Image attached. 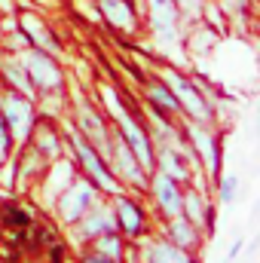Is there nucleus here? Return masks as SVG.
Wrapping results in <instances>:
<instances>
[{"label": "nucleus", "mask_w": 260, "mask_h": 263, "mask_svg": "<svg viewBox=\"0 0 260 263\" xmlns=\"http://www.w3.org/2000/svg\"><path fill=\"white\" fill-rule=\"evenodd\" d=\"M190 141L199 147V153L205 156V165H208L211 175L217 178V175H220V156H217V144H214L211 132L202 129V126H190Z\"/></svg>", "instance_id": "9b49d317"}, {"label": "nucleus", "mask_w": 260, "mask_h": 263, "mask_svg": "<svg viewBox=\"0 0 260 263\" xmlns=\"http://www.w3.org/2000/svg\"><path fill=\"white\" fill-rule=\"evenodd\" d=\"M0 117H3V123H6V129H9V135H15V138H25V135H28V129H31L34 110H31V104H28V101H25L22 95L9 92V95L3 98Z\"/></svg>", "instance_id": "20e7f679"}, {"label": "nucleus", "mask_w": 260, "mask_h": 263, "mask_svg": "<svg viewBox=\"0 0 260 263\" xmlns=\"http://www.w3.org/2000/svg\"><path fill=\"white\" fill-rule=\"evenodd\" d=\"M172 242L178 245V248H196V242H199V236H196V223L190 217H178L175 214V220H172Z\"/></svg>", "instance_id": "4468645a"}, {"label": "nucleus", "mask_w": 260, "mask_h": 263, "mask_svg": "<svg viewBox=\"0 0 260 263\" xmlns=\"http://www.w3.org/2000/svg\"><path fill=\"white\" fill-rule=\"evenodd\" d=\"M22 67L28 70V80L37 83L40 89H59V86H62V70H59V65H55L43 49L28 52Z\"/></svg>", "instance_id": "7ed1b4c3"}, {"label": "nucleus", "mask_w": 260, "mask_h": 263, "mask_svg": "<svg viewBox=\"0 0 260 263\" xmlns=\"http://www.w3.org/2000/svg\"><path fill=\"white\" fill-rule=\"evenodd\" d=\"M101 3V12L104 18L114 25V28H132L135 25V12L126 0H98Z\"/></svg>", "instance_id": "ddd939ff"}, {"label": "nucleus", "mask_w": 260, "mask_h": 263, "mask_svg": "<svg viewBox=\"0 0 260 263\" xmlns=\"http://www.w3.org/2000/svg\"><path fill=\"white\" fill-rule=\"evenodd\" d=\"M239 251H242V242H236V245L230 248V254H227V263H230V260H236V254H239Z\"/></svg>", "instance_id": "cd10ccee"}, {"label": "nucleus", "mask_w": 260, "mask_h": 263, "mask_svg": "<svg viewBox=\"0 0 260 263\" xmlns=\"http://www.w3.org/2000/svg\"><path fill=\"white\" fill-rule=\"evenodd\" d=\"M150 18L159 46L172 49L178 43V6L175 0H150Z\"/></svg>", "instance_id": "f03ea898"}, {"label": "nucleus", "mask_w": 260, "mask_h": 263, "mask_svg": "<svg viewBox=\"0 0 260 263\" xmlns=\"http://www.w3.org/2000/svg\"><path fill=\"white\" fill-rule=\"evenodd\" d=\"M150 98H153V107H159V104H165V110H178V107H181L178 98H175L162 83H150Z\"/></svg>", "instance_id": "aec40b11"}, {"label": "nucleus", "mask_w": 260, "mask_h": 263, "mask_svg": "<svg viewBox=\"0 0 260 263\" xmlns=\"http://www.w3.org/2000/svg\"><path fill=\"white\" fill-rule=\"evenodd\" d=\"M159 162H162V172L172 175L175 181H178V178H187V165H181V156H178L175 150H162V153H159Z\"/></svg>", "instance_id": "6ab92c4d"}, {"label": "nucleus", "mask_w": 260, "mask_h": 263, "mask_svg": "<svg viewBox=\"0 0 260 263\" xmlns=\"http://www.w3.org/2000/svg\"><path fill=\"white\" fill-rule=\"evenodd\" d=\"M172 86H175V98H178V104H187V110L193 114L199 123H208L211 120V110H208V104H205V98L196 92V86L190 80H184V77H172Z\"/></svg>", "instance_id": "1a4fd4ad"}, {"label": "nucleus", "mask_w": 260, "mask_h": 263, "mask_svg": "<svg viewBox=\"0 0 260 263\" xmlns=\"http://www.w3.org/2000/svg\"><path fill=\"white\" fill-rule=\"evenodd\" d=\"M73 150H77L80 162L86 165V172L92 175V181H98L104 190H117V181L110 178V172L104 168V162H101V156L95 153V147H92V144H86L83 138H73Z\"/></svg>", "instance_id": "0eeeda50"}, {"label": "nucleus", "mask_w": 260, "mask_h": 263, "mask_svg": "<svg viewBox=\"0 0 260 263\" xmlns=\"http://www.w3.org/2000/svg\"><path fill=\"white\" fill-rule=\"evenodd\" d=\"M95 251L104 254V257H120L123 254V242H120V236L114 230H104V233L95 236Z\"/></svg>", "instance_id": "f3484780"}, {"label": "nucleus", "mask_w": 260, "mask_h": 263, "mask_svg": "<svg viewBox=\"0 0 260 263\" xmlns=\"http://www.w3.org/2000/svg\"><path fill=\"white\" fill-rule=\"evenodd\" d=\"M25 31H31V40H34L43 52H55V49H59V43L49 37V31H46L43 25H37L34 18H25Z\"/></svg>", "instance_id": "a211bd4d"}, {"label": "nucleus", "mask_w": 260, "mask_h": 263, "mask_svg": "<svg viewBox=\"0 0 260 263\" xmlns=\"http://www.w3.org/2000/svg\"><path fill=\"white\" fill-rule=\"evenodd\" d=\"M187 208H190V211L196 214V220H199V217H205L208 223H214V214H211V211L202 205V199L196 196V193H187Z\"/></svg>", "instance_id": "b1692460"}, {"label": "nucleus", "mask_w": 260, "mask_h": 263, "mask_svg": "<svg viewBox=\"0 0 260 263\" xmlns=\"http://www.w3.org/2000/svg\"><path fill=\"white\" fill-rule=\"evenodd\" d=\"M107 141H110V147H114V153H117V156H110V159H114L117 172L123 175V181H129L132 187H144V184H147V178H144V168L138 165V159H135V153L129 150V144L123 141V135H117V138H107Z\"/></svg>", "instance_id": "39448f33"}, {"label": "nucleus", "mask_w": 260, "mask_h": 263, "mask_svg": "<svg viewBox=\"0 0 260 263\" xmlns=\"http://www.w3.org/2000/svg\"><path fill=\"white\" fill-rule=\"evenodd\" d=\"M6 150H9V132H6V123H3V117H0V165H3V159H6Z\"/></svg>", "instance_id": "a878e982"}, {"label": "nucleus", "mask_w": 260, "mask_h": 263, "mask_svg": "<svg viewBox=\"0 0 260 263\" xmlns=\"http://www.w3.org/2000/svg\"><path fill=\"white\" fill-rule=\"evenodd\" d=\"M92 199H95L92 184H89V181H77L70 190H65L62 205H59V214L65 217L67 223H73V220H80V217L86 214V208H89V202H92Z\"/></svg>", "instance_id": "423d86ee"}, {"label": "nucleus", "mask_w": 260, "mask_h": 263, "mask_svg": "<svg viewBox=\"0 0 260 263\" xmlns=\"http://www.w3.org/2000/svg\"><path fill=\"white\" fill-rule=\"evenodd\" d=\"M3 73H6V80H9L12 86H18L22 92H31V86H28L31 80L25 77V70H22V67H15L12 62H3Z\"/></svg>", "instance_id": "4be33fe9"}, {"label": "nucleus", "mask_w": 260, "mask_h": 263, "mask_svg": "<svg viewBox=\"0 0 260 263\" xmlns=\"http://www.w3.org/2000/svg\"><path fill=\"white\" fill-rule=\"evenodd\" d=\"M104 95H107V104H110V114L120 120V135H123V141L129 144V150L135 153V159L141 162V168L144 172H150L153 168V147H150V141H147V135L141 132V126L132 120L129 114L123 110V104H120V98L110 92V89H104Z\"/></svg>", "instance_id": "f257e3e1"}, {"label": "nucleus", "mask_w": 260, "mask_h": 263, "mask_svg": "<svg viewBox=\"0 0 260 263\" xmlns=\"http://www.w3.org/2000/svg\"><path fill=\"white\" fill-rule=\"evenodd\" d=\"M37 150H40V156H55L59 153V141H55V135L49 129H40V135H37Z\"/></svg>", "instance_id": "412c9836"}, {"label": "nucleus", "mask_w": 260, "mask_h": 263, "mask_svg": "<svg viewBox=\"0 0 260 263\" xmlns=\"http://www.w3.org/2000/svg\"><path fill=\"white\" fill-rule=\"evenodd\" d=\"M117 220H120V230L126 233V236H141L144 233V214H141V208L129 202V199H120V205H117Z\"/></svg>", "instance_id": "f8f14e48"}, {"label": "nucleus", "mask_w": 260, "mask_h": 263, "mask_svg": "<svg viewBox=\"0 0 260 263\" xmlns=\"http://www.w3.org/2000/svg\"><path fill=\"white\" fill-rule=\"evenodd\" d=\"M233 193H236V178H220V199L230 202Z\"/></svg>", "instance_id": "393cba45"}, {"label": "nucleus", "mask_w": 260, "mask_h": 263, "mask_svg": "<svg viewBox=\"0 0 260 263\" xmlns=\"http://www.w3.org/2000/svg\"><path fill=\"white\" fill-rule=\"evenodd\" d=\"M3 220H6L9 227H28V223H31V217H28L18 205H12V202L3 208Z\"/></svg>", "instance_id": "5701e85b"}, {"label": "nucleus", "mask_w": 260, "mask_h": 263, "mask_svg": "<svg viewBox=\"0 0 260 263\" xmlns=\"http://www.w3.org/2000/svg\"><path fill=\"white\" fill-rule=\"evenodd\" d=\"M83 263H117V257H104V254H98V251H95V254H89Z\"/></svg>", "instance_id": "bb28decb"}, {"label": "nucleus", "mask_w": 260, "mask_h": 263, "mask_svg": "<svg viewBox=\"0 0 260 263\" xmlns=\"http://www.w3.org/2000/svg\"><path fill=\"white\" fill-rule=\"evenodd\" d=\"M117 227V217H114V211L107 208V205H95L92 211L86 208V214H83V227H80V236H98V233H104V230H114Z\"/></svg>", "instance_id": "9d476101"}, {"label": "nucleus", "mask_w": 260, "mask_h": 263, "mask_svg": "<svg viewBox=\"0 0 260 263\" xmlns=\"http://www.w3.org/2000/svg\"><path fill=\"white\" fill-rule=\"evenodd\" d=\"M80 126L86 129V135H89L92 141H98V144H107V129H104V123L98 120V114H95V110L83 107V110H80Z\"/></svg>", "instance_id": "dca6fc26"}, {"label": "nucleus", "mask_w": 260, "mask_h": 263, "mask_svg": "<svg viewBox=\"0 0 260 263\" xmlns=\"http://www.w3.org/2000/svg\"><path fill=\"white\" fill-rule=\"evenodd\" d=\"M147 263H193L190 260V254L184 251V248H178V245H153V248H147Z\"/></svg>", "instance_id": "2eb2a0df"}, {"label": "nucleus", "mask_w": 260, "mask_h": 263, "mask_svg": "<svg viewBox=\"0 0 260 263\" xmlns=\"http://www.w3.org/2000/svg\"><path fill=\"white\" fill-rule=\"evenodd\" d=\"M153 196H156L159 208H162L169 217L181 214V208H184V196H181V190L175 187V178H172V175H165V172L156 175V181H153Z\"/></svg>", "instance_id": "6e6552de"}]
</instances>
